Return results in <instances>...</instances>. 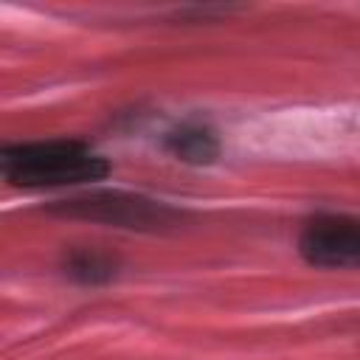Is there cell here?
Segmentation results:
<instances>
[{"instance_id":"5","label":"cell","mask_w":360,"mask_h":360,"mask_svg":"<svg viewBox=\"0 0 360 360\" xmlns=\"http://www.w3.org/2000/svg\"><path fill=\"white\" fill-rule=\"evenodd\" d=\"M70 273L73 276H82L84 281H96V278L110 276V267L101 264L96 256H82V259H73L70 262Z\"/></svg>"},{"instance_id":"4","label":"cell","mask_w":360,"mask_h":360,"mask_svg":"<svg viewBox=\"0 0 360 360\" xmlns=\"http://www.w3.org/2000/svg\"><path fill=\"white\" fill-rule=\"evenodd\" d=\"M169 149L174 155H180L183 160H194V163H205L214 160L217 155V141L211 132L205 129H180L174 135H169Z\"/></svg>"},{"instance_id":"1","label":"cell","mask_w":360,"mask_h":360,"mask_svg":"<svg viewBox=\"0 0 360 360\" xmlns=\"http://www.w3.org/2000/svg\"><path fill=\"white\" fill-rule=\"evenodd\" d=\"M8 183L22 188H56L98 180L107 174V160L79 141H42L17 143L3 149L0 158Z\"/></svg>"},{"instance_id":"3","label":"cell","mask_w":360,"mask_h":360,"mask_svg":"<svg viewBox=\"0 0 360 360\" xmlns=\"http://www.w3.org/2000/svg\"><path fill=\"white\" fill-rule=\"evenodd\" d=\"M65 211L129 228H160L169 219H174V211H169L166 205L127 194H93L87 200H73Z\"/></svg>"},{"instance_id":"2","label":"cell","mask_w":360,"mask_h":360,"mask_svg":"<svg viewBox=\"0 0 360 360\" xmlns=\"http://www.w3.org/2000/svg\"><path fill=\"white\" fill-rule=\"evenodd\" d=\"M298 250L318 267H360V219L323 214L307 222Z\"/></svg>"}]
</instances>
